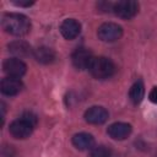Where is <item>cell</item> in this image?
<instances>
[{
  "label": "cell",
  "instance_id": "cell-12",
  "mask_svg": "<svg viewBox=\"0 0 157 157\" xmlns=\"http://www.w3.org/2000/svg\"><path fill=\"white\" fill-rule=\"evenodd\" d=\"M9 52L15 55V58H26L31 54H33L32 52V48L28 43L23 42V40H15V42H11L9 44Z\"/></svg>",
  "mask_w": 157,
  "mask_h": 157
},
{
  "label": "cell",
  "instance_id": "cell-14",
  "mask_svg": "<svg viewBox=\"0 0 157 157\" xmlns=\"http://www.w3.org/2000/svg\"><path fill=\"white\" fill-rule=\"evenodd\" d=\"M33 56L40 64H50L55 60V52L48 47H39L33 52Z\"/></svg>",
  "mask_w": 157,
  "mask_h": 157
},
{
  "label": "cell",
  "instance_id": "cell-10",
  "mask_svg": "<svg viewBox=\"0 0 157 157\" xmlns=\"http://www.w3.org/2000/svg\"><path fill=\"white\" fill-rule=\"evenodd\" d=\"M60 32L65 39H74L81 32V25L75 18H66L60 25Z\"/></svg>",
  "mask_w": 157,
  "mask_h": 157
},
{
  "label": "cell",
  "instance_id": "cell-6",
  "mask_svg": "<svg viewBox=\"0 0 157 157\" xmlns=\"http://www.w3.org/2000/svg\"><path fill=\"white\" fill-rule=\"evenodd\" d=\"M2 69L7 74L9 77H15V78H20L21 76L25 75L26 72V64L18 59V58H9L4 61L2 64Z\"/></svg>",
  "mask_w": 157,
  "mask_h": 157
},
{
  "label": "cell",
  "instance_id": "cell-7",
  "mask_svg": "<svg viewBox=\"0 0 157 157\" xmlns=\"http://www.w3.org/2000/svg\"><path fill=\"white\" fill-rule=\"evenodd\" d=\"M85 120L90 124H94V125H99L107 121L108 119V112L105 108L99 107V105H93L91 108H88L85 112Z\"/></svg>",
  "mask_w": 157,
  "mask_h": 157
},
{
  "label": "cell",
  "instance_id": "cell-16",
  "mask_svg": "<svg viewBox=\"0 0 157 157\" xmlns=\"http://www.w3.org/2000/svg\"><path fill=\"white\" fill-rule=\"evenodd\" d=\"M88 157H112V152L105 146H96L91 150Z\"/></svg>",
  "mask_w": 157,
  "mask_h": 157
},
{
  "label": "cell",
  "instance_id": "cell-1",
  "mask_svg": "<svg viewBox=\"0 0 157 157\" xmlns=\"http://www.w3.org/2000/svg\"><path fill=\"white\" fill-rule=\"evenodd\" d=\"M1 26L9 34L25 36L31 28V22L28 17L22 13H6L2 16Z\"/></svg>",
  "mask_w": 157,
  "mask_h": 157
},
{
  "label": "cell",
  "instance_id": "cell-2",
  "mask_svg": "<svg viewBox=\"0 0 157 157\" xmlns=\"http://www.w3.org/2000/svg\"><path fill=\"white\" fill-rule=\"evenodd\" d=\"M88 70L94 78L104 80V78L110 77L114 74L115 66L110 59L105 56H96L92 59Z\"/></svg>",
  "mask_w": 157,
  "mask_h": 157
},
{
  "label": "cell",
  "instance_id": "cell-8",
  "mask_svg": "<svg viewBox=\"0 0 157 157\" xmlns=\"http://www.w3.org/2000/svg\"><path fill=\"white\" fill-rule=\"evenodd\" d=\"M92 59V53L86 48H78L72 53V64L78 70L88 69Z\"/></svg>",
  "mask_w": 157,
  "mask_h": 157
},
{
  "label": "cell",
  "instance_id": "cell-18",
  "mask_svg": "<svg viewBox=\"0 0 157 157\" xmlns=\"http://www.w3.org/2000/svg\"><path fill=\"white\" fill-rule=\"evenodd\" d=\"M148 98L151 102L156 103L157 104V87H153L151 91H150V94H148Z\"/></svg>",
  "mask_w": 157,
  "mask_h": 157
},
{
  "label": "cell",
  "instance_id": "cell-4",
  "mask_svg": "<svg viewBox=\"0 0 157 157\" xmlns=\"http://www.w3.org/2000/svg\"><path fill=\"white\" fill-rule=\"evenodd\" d=\"M113 10L118 17L124 18V20H130L137 13L139 4L134 0H121L114 4Z\"/></svg>",
  "mask_w": 157,
  "mask_h": 157
},
{
  "label": "cell",
  "instance_id": "cell-13",
  "mask_svg": "<svg viewBox=\"0 0 157 157\" xmlns=\"http://www.w3.org/2000/svg\"><path fill=\"white\" fill-rule=\"evenodd\" d=\"M72 145L77 150H90L94 145V139L91 134L87 132H78L72 136Z\"/></svg>",
  "mask_w": 157,
  "mask_h": 157
},
{
  "label": "cell",
  "instance_id": "cell-5",
  "mask_svg": "<svg viewBox=\"0 0 157 157\" xmlns=\"http://www.w3.org/2000/svg\"><path fill=\"white\" fill-rule=\"evenodd\" d=\"M33 128L34 126L28 120H26L25 118L21 117L18 119L13 120L10 124L9 130H10V134L13 137H16V139H26V137H28L32 134Z\"/></svg>",
  "mask_w": 157,
  "mask_h": 157
},
{
  "label": "cell",
  "instance_id": "cell-17",
  "mask_svg": "<svg viewBox=\"0 0 157 157\" xmlns=\"http://www.w3.org/2000/svg\"><path fill=\"white\" fill-rule=\"evenodd\" d=\"M22 118H25V119L28 120L33 126H36V124H37V117H36V114H33L32 112H25V113L22 114Z\"/></svg>",
  "mask_w": 157,
  "mask_h": 157
},
{
  "label": "cell",
  "instance_id": "cell-9",
  "mask_svg": "<svg viewBox=\"0 0 157 157\" xmlns=\"http://www.w3.org/2000/svg\"><path fill=\"white\" fill-rule=\"evenodd\" d=\"M107 132L114 140H124L131 134V125L128 123L117 121L108 126Z\"/></svg>",
  "mask_w": 157,
  "mask_h": 157
},
{
  "label": "cell",
  "instance_id": "cell-15",
  "mask_svg": "<svg viewBox=\"0 0 157 157\" xmlns=\"http://www.w3.org/2000/svg\"><path fill=\"white\" fill-rule=\"evenodd\" d=\"M144 96H145V86L141 81H136L130 88L129 97H130V99L134 104H137L142 101Z\"/></svg>",
  "mask_w": 157,
  "mask_h": 157
},
{
  "label": "cell",
  "instance_id": "cell-11",
  "mask_svg": "<svg viewBox=\"0 0 157 157\" xmlns=\"http://www.w3.org/2000/svg\"><path fill=\"white\" fill-rule=\"evenodd\" d=\"M1 92L5 96H16L18 94L22 88H23V83L20 78H15V77H5L1 81Z\"/></svg>",
  "mask_w": 157,
  "mask_h": 157
},
{
  "label": "cell",
  "instance_id": "cell-3",
  "mask_svg": "<svg viewBox=\"0 0 157 157\" xmlns=\"http://www.w3.org/2000/svg\"><path fill=\"white\" fill-rule=\"evenodd\" d=\"M97 36L103 42H115L123 36V28L118 23L105 22L99 26Z\"/></svg>",
  "mask_w": 157,
  "mask_h": 157
},
{
  "label": "cell",
  "instance_id": "cell-19",
  "mask_svg": "<svg viewBox=\"0 0 157 157\" xmlns=\"http://www.w3.org/2000/svg\"><path fill=\"white\" fill-rule=\"evenodd\" d=\"M15 4H16L17 6H31L33 2H31V1H28V2H23V1H15Z\"/></svg>",
  "mask_w": 157,
  "mask_h": 157
}]
</instances>
